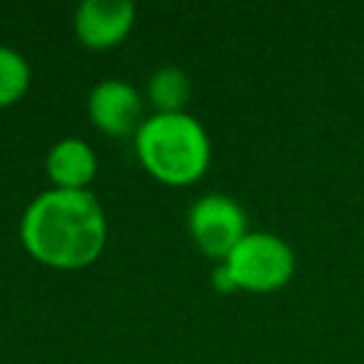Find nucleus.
I'll use <instances>...</instances> for the list:
<instances>
[{
	"label": "nucleus",
	"instance_id": "1",
	"mask_svg": "<svg viewBox=\"0 0 364 364\" xmlns=\"http://www.w3.org/2000/svg\"><path fill=\"white\" fill-rule=\"evenodd\" d=\"M21 240L38 262L55 269H77L100 257L107 220L90 190L53 188L26 208Z\"/></svg>",
	"mask_w": 364,
	"mask_h": 364
},
{
	"label": "nucleus",
	"instance_id": "7",
	"mask_svg": "<svg viewBox=\"0 0 364 364\" xmlns=\"http://www.w3.org/2000/svg\"><path fill=\"white\" fill-rule=\"evenodd\" d=\"M48 177L60 190H87L97 172V155L85 140L65 137L48 152Z\"/></svg>",
	"mask_w": 364,
	"mask_h": 364
},
{
	"label": "nucleus",
	"instance_id": "5",
	"mask_svg": "<svg viewBox=\"0 0 364 364\" xmlns=\"http://www.w3.org/2000/svg\"><path fill=\"white\" fill-rule=\"evenodd\" d=\"M87 115L92 125L107 135H130L142 125L140 92L125 80L107 77L97 82L87 97Z\"/></svg>",
	"mask_w": 364,
	"mask_h": 364
},
{
	"label": "nucleus",
	"instance_id": "3",
	"mask_svg": "<svg viewBox=\"0 0 364 364\" xmlns=\"http://www.w3.org/2000/svg\"><path fill=\"white\" fill-rule=\"evenodd\" d=\"M294 250L272 232H247L215 269V287L272 292L292 279Z\"/></svg>",
	"mask_w": 364,
	"mask_h": 364
},
{
	"label": "nucleus",
	"instance_id": "2",
	"mask_svg": "<svg viewBox=\"0 0 364 364\" xmlns=\"http://www.w3.org/2000/svg\"><path fill=\"white\" fill-rule=\"evenodd\" d=\"M135 150L152 177L165 185H193L210 165V137L188 112H155L135 132Z\"/></svg>",
	"mask_w": 364,
	"mask_h": 364
},
{
	"label": "nucleus",
	"instance_id": "4",
	"mask_svg": "<svg viewBox=\"0 0 364 364\" xmlns=\"http://www.w3.org/2000/svg\"><path fill=\"white\" fill-rule=\"evenodd\" d=\"M188 228L195 245L208 257L225 259L235 245L247 235V215L230 195L210 193L190 208Z\"/></svg>",
	"mask_w": 364,
	"mask_h": 364
},
{
	"label": "nucleus",
	"instance_id": "8",
	"mask_svg": "<svg viewBox=\"0 0 364 364\" xmlns=\"http://www.w3.org/2000/svg\"><path fill=\"white\" fill-rule=\"evenodd\" d=\"M190 77L175 65L160 68L147 80V97L157 107V112H185L182 107L190 100Z\"/></svg>",
	"mask_w": 364,
	"mask_h": 364
},
{
	"label": "nucleus",
	"instance_id": "9",
	"mask_svg": "<svg viewBox=\"0 0 364 364\" xmlns=\"http://www.w3.org/2000/svg\"><path fill=\"white\" fill-rule=\"evenodd\" d=\"M31 85V65L18 50L0 46V107H8L26 95Z\"/></svg>",
	"mask_w": 364,
	"mask_h": 364
},
{
	"label": "nucleus",
	"instance_id": "6",
	"mask_svg": "<svg viewBox=\"0 0 364 364\" xmlns=\"http://www.w3.org/2000/svg\"><path fill=\"white\" fill-rule=\"evenodd\" d=\"M135 6L130 0H82L75 11V33L92 50L120 46L132 31Z\"/></svg>",
	"mask_w": 364,
	"mask_h": 364
}]
</instances>
